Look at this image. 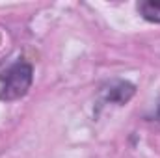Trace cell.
<instances>
[{
  "mask_svg": "<svg viewBox=\"0 0 160 158\" xmlns=\"http://www.w3.org/2000/svg\"><path fill=\"white\" fill-rule=\"evenodd\" d=\"M34 82V69L30 63L19 60L0 75V101L11 102L24 97Z\"/></svg>",
  "mask_w": 160,
  "mask_h": 158,
  "instance_id": "obj_1",
  "label": "cell"
},
{
  "mask_svg": "<svg viewBox=\"0 0 160 158\" xmlns=\"http://www.w3.org/2000/svg\"><path fill=\"white\" fill-rule=\"evenodd\" d=\"M155 121L160 125V101H158V104H157V108H155Z\"/></svg>",
  "mask_w": 160,
  "mask_h": 158,
  "instance_id": "obj_4",
  "label": "cell"
},
{
  "mask_svg": "<svg viewBox=\"0 0 160 158\" xmlns=\"http://www.w3.org/2000/svg\"><path fill=\"white\" fill-rule=\"evenodd\" d=\"M134 93H136V86L130 84L128 80H112L106 87H102L101 97L104 102L121 106V104H127Z\"/></svg>",
  "mask_w": 160,
  "mask_h": 158,
  "instance_id": "obj_2",
  "label": "cell"
},
{
  "mask_svg": "<svg viewBox=\"0 0 160 158\" xmlns=\"http://www.w3.org/2000/svg\"><path fill=\"white\" fill-rule=\"evenodd\" d=\"M138 13L145 21L160 24V0H145V2H140L138 4Z\"/></svg>",
  "mask_w": 160,
  "mask_h": 158,
  "instance_id": "obj_3",
  "label": "cell"
}]
</instances>
